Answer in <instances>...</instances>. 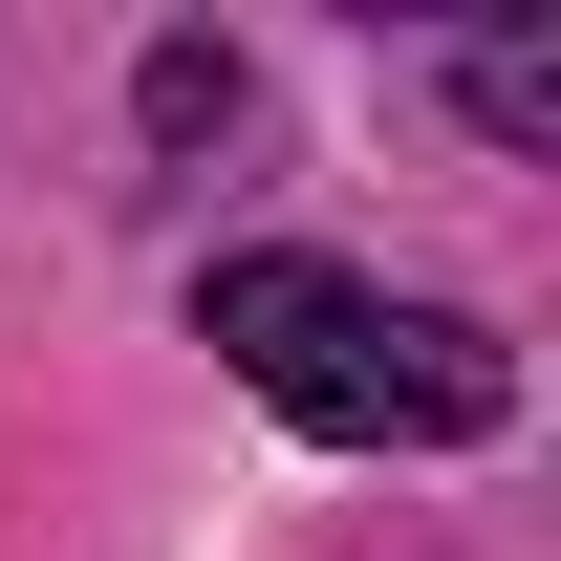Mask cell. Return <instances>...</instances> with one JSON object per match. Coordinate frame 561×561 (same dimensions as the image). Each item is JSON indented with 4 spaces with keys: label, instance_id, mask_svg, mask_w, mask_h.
<instances>
[{
    "label": "cell",
    "instance_id": "1",
    "mask_svg": "<svg viewBox=\"0 0 561 561\" xmlns=\"http://www.w3.org/2000/svg\"><path fill=\"white\" fill-rule=\"evenodd\" d=\"M195 346L238 367L280 432H324V454H476V432L518 411V346H496V324L389 302V280L302 260V238H260V260L195 280Z\"/></svg>",
    "mask_w": 561,
    "mask_h": 561
},
{
    "label": "cell",
    "instance_id": "2",
    "mask_svg": "<svg viewBox=\"0 0 561 561\" xmlns=\"http://www.w3.org/2000/svg\"><path fill=\"white\" fill-rule=\"evenodd\" d=\"M454 108H476L496 151H540V130H561V44H540V22H496V44H454Z\"/></svg>",
    "mask_w": 561,
    "mask_h": 561
},
{
    "label": "cell",
    "instance_id": "3",
    "mask_svg": "<svg viewBox=\"0 0 561 561\" xmlns=\"http://www.w3.org/2000/svg\"><path fill=\"white\" fill-rule=\"evenodd\" d=\"M151 130H238V44H151Z\"/></svg>",
    "mask_w": 561,
    "mask_h": 561
}]
</instances>
